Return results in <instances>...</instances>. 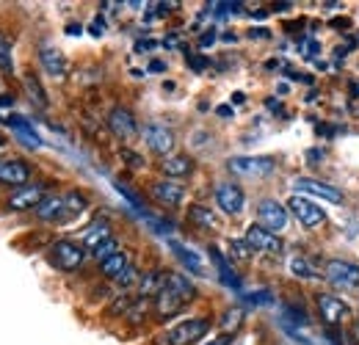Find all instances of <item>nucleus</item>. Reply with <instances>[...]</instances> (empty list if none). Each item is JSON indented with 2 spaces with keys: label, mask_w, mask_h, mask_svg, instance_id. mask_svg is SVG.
<instances>
[{
  "label": "nucleus",
  "mask_w": 359,
  "mask_h": 345,
  "mask_svg": "<svg viewBox=\"0 0 359 345\" xmlns=\"http://www.w3.org/2000/svg\"><path fill=\"white\" fill-rule=\"evenodd\" d=\"M45 202V188L42 185H25L20 191H14L8 196V208L11 210H28V208H39Z\"/></svg>",
  "instance_id": "obj_13"
},
{
  "label": "nucleus",
  "mask_w": 359,
  "mask_h": 345,
  "mask_svg": "<svg viewBox=\"0 0 359 345\" xmlns=\"http://www.w3.org/2000/svg\"><path fill=\"white\" fill-rule=\"evenodd\" d=\"M11 102H14V97H0V108L3 105H11Z\"/></svg>",
  "instance_id": "obj_48"
},
{
  "label": "nucleus",
  "mask_w": 359,
  "mask_h": 345,
  "mask_svg": "<svg viewBox=\"0 0 359 345\" xmlns=\"http://www.w3.org/2000/svg\"><path fill=\"white\" fill-rule=\"evenodd\" d=\"M332 25H334L337 31H343V28H348V20H332Z\"/></svg>",
  "instance_id": "obj_43"
},
{
  "label": "nucleus",
  "mask_w": 359,
  "mask_h": 345,
  "mask_svg": "<svg viewBox=\"0 0 359 345\" xmlns=\"http://www.w3.org/2000/svg\"><path fill=\"white\" fill-rule=\"evenodd\" d=\"M39 58H42V67H45L47 72L53 75V78H64V75H67V61H64V55H61L55 47H50V44H42V50H39Z\"/></svg>",
  "instance_id": "obj_17"
},
{
  "label": "nucleus",
  "mask_w": 359,
  "mask_h": 345,
  "mask_svg": "<svg viewBox=\"0 0 359 345\" xmlns=\"http://www.w3.org/2000/svg\"><path fill=\"white\" fill-rule=\"evenodd\" d=\"M172 249H175V255H177L180 259H182V265L188 268V271H194V273H205V265H202V259L196 257L191 249H185V246H180V243H175L172 241Z\"/></svg>",
  "instance_id": "obj_26"
},
{
  "label": "nucleus",
  "mask_w": 359,
  "mask_h": 345,
  "mask_svg": "<svg viewBox=\"0 0 359 345\" xmlns=\"http://www.w3.org/2000/svg\"><path fill=\"white\" fill-rule=\"evenodd\" d=\"M25 86H28V91H31L34 102H36L39 108H45V105H47V97H45V88L39 86V81H36L34 75H28V78H25Z\"/></svg>",
  "instance_id": "obj_27"
},
{
  "label": "nucleus",
  "mask_w": 359,
  "mask_h": 345,
  "mask_svg": "<svg viewBox=\"0 0 359 345\" xmlns=\"http://www.w3.org/2000/svg\"><path fill=\"white\" fill-rule=\"evenodd\" d=\"M318 309H320V318H323L329 326H340V323L348 320V315H351L348 304L334 299V296H320V299H318Z\"/></svg>",
  "instance_id": "obj_12"
},
{
  "label": "nucleus",
  "mask_w": 359,
  "mask_h": 345,
  "mask_svg": "<svg viewBox=\"0 0 359 345\" xmlns=\"http://www.w3.org/2000/svg\"><path fill=\"white\" fill-rule=\"evenodd\" d=\"M152 196L161 202V205H180L182 202V196H185V191H182V185L180 182H155L152 185Z\"/></svg>",
  "instance_id": "obj_18"
},
{
  "label": "nucleus",
  "mask_w": 359,
  "mask_h": 345,
  "mask_svg": "<svg viewBox=\"0 0 359 345\" xmlns=\"http://www.w3.org/2000/svg\"><path fill=\"white\" fill-rule=\"evenodd\" d=\"M216 202L222 205V210L229 213V216H238V213L243 210V205H246L243 191H241L235 182H222V185L216 188Z\"/></svg>",
  "instance_id": "obj_11"
},
{
  "label": "nucleus",
  "mask_w": 359,
  "mask_h": 345,
  "mask_svg": "<svg viewBox=\"0 0 359 345\" xmlns=\"http://www.w3.org/2000/svg\"><path fill=\"white\" fill-rule=\"evenodd\" d=\"M105 241H111V226H108L105 221H94L89 229L83 232V246H89L91 252H94L97 246H102Z\"/></svg>",
  "instance_id": "obj_19"
},
{
  "label": "nucleus",
  "mask_w": 359,
  "mask_h": 345,
  "mask_svg": "<svg viewBox=\"0 0 359 345\" xmlns=\"http://www.w3.org/2000/svg\"><path fill=\"white\" fill-rule=\"evenodd\" d=\"M273 158H232L226 163V169L238 177H269L273 172Z\"/></svg>",
  "instance_id": "obj_6"
},
{
  "label": "nucleus",
  "mask_w": 359,
  "mask_h": 345,
  "mask_svg": "<svg viewBox=\"0 0 359 345\" xmlns=\"http://www.w3.org/2000/svg\"><path fill=\"white\" fill-rule=\"evenodd\" d=\"M307 58H315L318 55V42H307V50H304Z\"/></svg>",
  "instance_id": "obj_39"
},
{
  "label": "nucleus",
  "mask_w": 359,
  "mask_h": 345,
  "mask_svg": "<svg viewBox=\"0 0 359 345\" xmlns=\"http://www.w3.org/2000/svg\"><path fill=\"white\" fill-rule=\"evenodd\" d=\"M208 329H210V320H205V318L182 320V323H177V326L166 334V343L169 345H191V343H196L199 337H205Z\"/></svg>",
  "instance_id": "obj_3"
},
{
  "label": "nucleus",
  "mask_w": 359,
  "mask_h": 345,
  "mask_svg": "<svg viewBox=\"0 0 359 345\" xmlns=\"http://www.w3.org/2000/svg\"><path fill=\"white\" fill-rule=\"evenodd\" d=\"M213 39H216V34L210 31V34H205V36H202V44H210V42H213Z\"/></svg>",
  "instance_id": "obj_46"
},
{
  "label": "nucleus",
  "mask_w": 359,
  "mask_h": 345,
  "mask_svg": "<svg viewBox=\"0 0 359 345\" xmlns=\"http://www.w3.org/2000/svg\"><path fill=\"white\" fill-rule=\"evenodd\" d=\"M243 100H246V97H243V94H241V91H238V94H232V102H235V105H241V102H243Z\"/></svg>",
  "instance_id": "obj_47"
},
{
  "label": "nucleus",
  "mask_w": 359,
  "mask_h": 345,
  "mask_svg": "<svg viewBox=\"0 0 359 345\" xmlns=\"http://www.w3.org/2000/svg\"><path fill=\"white\" fill-rule=\"evenodd\" d=\"M116 191H119V194H122V196H125V199H128V202L133 205L135 210H141V199L135 196V194H133V191H130V188H125L122 182H116Z\"/></svg>",
  "instance_id": "obj_33"
},
{
  "label": "nucleus",
  "mask_w": 359,
  "mask_h": 345,
  "mask_svg": "<svg viewBox=\"0 0 359 345\" xmlns=\"http://www.w3.org/2000/svg\"><path fill=\"white\" fill-rule=\"evenodd\" d=\"M307 158H310V163H318V158H320V149H310V152H307Z\"/></svg>",
  "instance_id": "obj_44"
},
{
  "label": "nucleus",
  "mask_w": 359,
  "mask_h": 345,
  "mask_svg": "<svg viewBox=\"0 0 359 345\" xmlns=\"http://www.w3.org/2000/svg\"><path fill=\"white\" fill-rule=\"evenodd\" d=\"M188 299H194V285L182 273H169L163 290L155 296V309L161 318H169V315L180 312Z\"/></svg>",
  "instance_id": "obj_1"
},
{
  "label": "nucleus",
  "mask_w": 359,
  "mask_h": 345,
  "mask_svg": "<svg viewBox=\"0 0 359 345\" xmlns=\"http://www.w3.org/2000/svg\"><path fill=\"white\" fill-rule=\"evenodd\" d=\"M210 257L216 262V268H219V276H222V282L229 285V288H241V282H238V276L229 271V265H226V259L222 257V252L216 249V246H210Z\"/></svg>",
  "instance_id": "obj_24"
},
{
  "label": "nucleus",
  "mask_w": 359,
  "mask_h": 345,
  "mask_svg": "<svg viewBox=\"0 0 359 345\" xmlns=\"http://www.w3.org/2000/svg\"><path fill=\"white\" fill-rule=\"evenodd\" d=\"M6 122L17 130V135H20V141H22V144H28V147H42V138L36 135V130L31 128V122L17 119V116H6Z\"/></svg>",
  "instance_id": "obj_21"
},
{
  "label": "nucleus",
  "mask_w": 359,
  "mask_h": 345,
  "mask_svg": "<svg viewBox=\"0 0 359 345\" xmlns=\"http://www.w3.org/2000/svg\"><path fill=\"white\" fill-rule=\"evenodd\" d=\"M188 221L196 224L199 229H216V226H219V216H216L210 208H205V205H194V208L188 210Z\"/></svg>",
  "instance_id": "obj_20"
},
{
  "label": "nucleus",
  "mask_w": 359,
  "mask_h": 345,
  "mask_svg": "<svg viewBox=\"0 0 359 345\" xmlns=\"http://www.w3.org/2000/svg\"><path fill=\"white\" fill-rule=\"evenodd\" d=\"M287 208H290V213L296 216V221H302V226H320L326 216H323V210L313 205L310 199H304V196H293L290 202H287Z\"/></svg>",
  "instance_id": "obj_7"
},
{
  "label": "nucleus",
  "mask_w": 359,
  "mask_h": 345,
  "mask_svg": "<svg viewBox=\"0 0 359 345\" xmlns=\"http://www.w3.org/2000/svg\"><path fill=\"white\" fill-rule=\"evenodd\" d=\"M246 302H252V304H271V302H273V296H271V293H266V290H260V293H252V296H246Z\"/></svg>",
  "instance_id": "obj_34"
},
{
  "label": "nucleus",
  "mask_w": 359,
  "mask_h": 345,
  "mask_svg": "<svg viewBox=\"0 0 359 345\" xmlns=\"http://www.w3.org/2000/svg\"><path fill=\"white\" fill-rule=\"evenodd\" d=\"M149 69H152V72H163V69H166V64H163V61H152V64H149Z\"/></svg>",
  "instance_id": "obj_41"
},
{
  "label": "nucleus",
  "mask_w": 359,
  "mask_h": 345,
  "mask_svg": "<svg viewBox=\"0 0 359 345\" xmlns=\"http://www.w3.org/2000/svg\"><path fill=\"white\" fill-rule=\"evenodd\" d=\"M36 216L45 218V221H69L75 213L69 210V205H67L64 196H53V199H45V202L36 208Z\"/></svg>",
  "instance_id": "obj_16"
},
{
  "label": "nucleus",
  "mask_w": 359,
  "mask_h": 345,
  "mask_svg": "<svg viewBox=\"0 0 359 345\" xmlns=\"http://www.w3.org/2000/svg\"><path fill=\"white\" fill-rule=\"evenodd\" d=\"M290 271L296 273V276H313V271H310V262L302 257H293L290 259Z\"/></svg>",
  "instance_id": "obj_31"
},
{
  "label": "nucleus",
  "mask_w": 359,
  "mask_h": 345,
  "mask_svg": "<svg viewBox=\"0 0 359 345\" xmlns=\"http://www.w3.org/2000/svg\"><path fill=\"white\" fill-rule=\"evenodd\" d=\"M216 114H219V116H224V119H229V116H232V108H229V105H219V111H216Z\"/></svg>",
  "instance_id": "obj_40"
},
{
  "label": "nucleus",
  "mask_w": 359,
  "mask_h": 345,
  "mask_svg": "<svg viewBox=\"0 0 359 345\" xmlns=\"http://www.w3.org/2000/svg\"><path fill=\"white\" fill-rule=\"evenodd\" d=\"M144 141L158 155H169L175 149V135H172V130L163 128V125H147L144 128Z\"/></svg>",
  "instance_id": "obj_10"
},
{
  "label": "nucleus",
  "mask_w": 359,
  "mask_h": 345,
  "mask_svg": "<svg viewBox=\"0 0 359 345\" xmlns=\"http://www.w3.org/2000/svg\"><path fill=\"white\" fill-rule=\"evenodd\" d=\"M11 67H14V64H11V47L0 36V69H3V72H11Z\"/></svg>",
  "instance_id": "obj_30"
},
{
  "label": "nucleus",
  "mask_w": 359,
  "mask_h": 345,
  "mask_svg": "<svg viewBox=\"0 0 359 345\" xmlns=\"http://www.w3.org/2000/svg\"><path fill=\"white\" fill-rule=\"evenodd\" d=\"M166 285V276L161 271H149L144 279H141V296H158Z\"/></svg>",
  "instance_id": "obj_23"
},
{
  "label": "nucleus",
  "mask_w": 359,
  "mask_h": 345,
  "mask_svg": "<svg viewBox=\"0 0 359 345\" xmlns=\"http://www.w3.org/2000/svg\"><path fill=\"white\" fill-rule=\"evenodd\" d=\"M208 345H229V337H222V340H213V343H208Z\"/></svg>",
  "instance_id": "obj_49"
},
{
  "label": "nucleus",
  "mask_w": 359,
  "mask_h": 345,
  "mask_svg": "<svg viewBox=\"0 0 359 345\" xmlns=\"http://www.w3.org/2000/svg\"><path fill=\"white\" fill-rule=\"evenodd\" d=\"M147 47H155V42H152V39H147V42H138V44H135V50H138V53H144Z\"/></svg>",
  "instance_id": "obj_42"
},
{
  "label": "nucleus",
  "mask_w": 359,
  "mask_h": 345,
  "mask_svg": "<svg viewBox=\"0 0 359 345\" xmlns=\"http://www.w3.org/2000/svg\"><path fill=\"white\" fill-rule=\"evenodd\" d=\"M252 252H255V249H252L246 241H229V255H232V257L249 259L252 257Z\"/></svg>",
  "instance_id": "obj_28"
},
{
  "label": "nucleus",
  "mask_w": 359,
  "mask_h": 345,
  "mask_svg": "<svg viewBox=\"0 0 359 345\" xmlns=\"http://www.w3.org/2000/svg\"><path fill=\"white\" fill-rule=\"evenodd\" d=\"M28 180H31V169L22 161H0V182L25 188Z\"/></svg>",
  "instance_id": "obj_15"
},
{
  "label": "nucleus",
  "mask_w": 359,
  "mask_h": 345,
  "mask_svg": "<svg viewBox=\"0 0 359 345\" xmlns=\"http://www.w3.org/2000/svg\"><path fill=\"white\" fill-rule=\"evenodd\" d=\"M241 320H243V312L241 309H229L224 315V329H238Z\"/></svg>",
  "instance_id": "obj_32"
},
{
  "label": "nucleus",
  "mask_w": 359,
  "mask_h": 345,
  "mask_svg": "<svg viewBox=\"0 0 359 345\" xmlns=\"http://www.w3.org/2000/svg\"><path fill=\"white\" fill-rule=\"evenodd\" d=\"M326 279L337 290H354V288H359V265L346 262V259H332L326 265Z\"/></svg>",
  "instance_id": "obj_4"
},
{
  "label": "nucleus",
  "mask_w": 359,
  "mask_h": 345,
  "mask_svg": "<svg viewBox=\"0 0 359 345\" xmlns=\"http://www.w3.org/2000/svg\"><path fill=\"white\" fill-rule=\"evenodd\" d=\"M163 172L169 177H185V174L194 172V161L188 155H175V158H166L163 161Z\"/></svg>",
  "instance_id": "obj_22"
},
{
  "label": "nucleus",
  "mask_w": 359,
  "mask_h": 345,
  "mask_svg": "<svg viewBox=\"0 0 359 345\" xmlns=\"http://www.w3.org/2000/svg\"><path fill=\"white\" fill-rule=\"evenodd\" d=\"M108 128H111V133L116 138H122V141H130V138H135V133H138L133 114L128 108H114L111 116H108Z\"/></svg>",
  "instance_id": "obj_14"
},
{
  "label": "nucleus",
  "mask_w": 359,
  "mask_h": 345,
  "mask_svg": "<svg viewBox=\"0 0 359 345\" xmlns=\"http://www.w3.org/2000/svg\"><path fill=\"white\" fill-rule=\"evenodd\" d=\"M102 31H105V22H102V20H94V22H91V34H94V36H102Z\"/></svg>",
  "instance_id": "obj_38"
},
{
  "label": "nucleus",
  "mask_w": 359,
  "mask_h": 345,
  "mask_svg": "<svg viewBox=\"0 0 359 345\" xmlns=\"http://www.w3.org/2000/svg\"><path fill=\"white\" fill-rule=\"evenodd\" d=\"M116 249H119V243H116V241L111 238V241H105L102 246H97V249H94V257H97V259H102V262H105V259H108V257H114V255H119Z\"/></svg>",
  "instance_id": "obj_29"
},
{
  "label": "nucleus",
  "mask_w": 359,
  "mask_h": 345,
  "mask_svg": "<svg viewBox=\"0 0 359 345\" xmlns=\"http://www.w3.org/2000/svg\"><path fill=\"white\" fill-rule=\"evenodd\" d=\"M246 243H249L252 249L269 252V255H279V252H282V241H279L273 232H269L266 226H257V224L246 229Z\"/></svg>",
  "instance_id": "obj_9"
},
{
  "label": "nucleus",
  "mask_w": 359,
  "mask_h": 345,
  "mask_svg": "<svg viewBox=\"0 0 359 345\" xmlns=\"http://www.w3.org/2000/svg\"><path fill=\"white\" fill-rule=\"evenodd\" d=\"M188 64H191L194 69H205V67H208V58H202V55H188Z\"/></svg>",
  "instance_id": "obj_36"
},
{
  "label": "nucleus",
  "mask_w": 359,
  "mask_h": 345,
  "mask_svg": "<svg viewBox=\"0 0 359 345\" xmlns=\"http://www.w3.org/2000/svg\"><path fill=\"white\" fill-rule=\"evenodd\" d=\"M67 34H69V36H78V34H81V25H69Z\"/></svg>",
  "instance_id": "obj_45"
},
{
  "label": "nucleus",
  "mask_w": 359,
  "mask_h": 345,
  "mask_svg": "<svg viewBox=\"0 0 359 345\" xmlns=\"http://www.w3.org/2000/svg\"><path fill=\"white\" fill-rule=\"evenodd\" d=\"M122 158H125V161H128V166H133V169H141V166H144V161H141L135 152H128V149H125V152H122Z\"/></svg>",
  "instance_id": "obj_35"
},
{
  "label": "nucleus",
  "mask_w": 359,
  "mask_h": 345,
  "mask_svg": "<svg viewBox=\"0 0 359 345\" xmlns=\"http://www.w3.org/2000/svg\"><path fill=\"white\" fill-rule=\"evenodd\" d=\"M293 191H296V196H299V194H310V196H318V199H323V202H329V205H340V202H343V194H340L337 188H332L329 182L313 180V177H299V180H293Z\"/></svg>",
  "instance_id": "obj_5"
},
{
  "label": "nucleus",
  "mask_w": 359,
  "mask_h": 345,
  "mask_svg": "<svg viewBox=\"0 0 359 345\" xmlns=\"http://www.w3.org/2000/svg\"><path fill=\"white\" fill-rule=\"evenodd\" d=\"M86 257V252L81 249V243H72V241H58L50 246V262L61 271H75L81 268V262Z\"/></svg>",
  "instance_id": "obj_2"
},
{
  "label": "nucleus",
  "mask_w": 359,
  "mask_h": 345,
  "mask_svg": "<svg viewBox=\"0 0 359 345\" xmlns=\"http://www.w3.org/2000/svg\"><path fill=\"white\" fill-rule=\"evenodd\" d=\"M130 268V262H128V257L119 252V255H114V257H108L105 262H102V273L105 276H111V279H119L125 271Z\"/></svg>",
  "instance_id": "obj_25"
},
{
  "label": "nucleus",
  "mask_w": 359,
  "mask_h": 345,
  "mask_svg": "<svg viewBox=\"0 0 359 345\" xmlns=\"http://www.w3.org/2000/svg\"><path fill=\"white\" fill-rule=\"evenodd\" d=\"M257 213H260L263 226H266L269 232H273V235L287 226V210H285L279 202H273V199H263L260 208H257Z\"/></svg>",
  "instance_id": "obj_8"
},
{
  "label": "nucleus",
  "mask_w": 359,
  "mask_h": 345,
  "mask_svg": "<svg viewBox=\"0 0 359 345\" xmlns=\"http://www.w3.org/2000/svg\"><path fill=\"white\" fill-rule=\"evenodd\" d=\"M133 279H135V271H133V268H128V271H125V273H122L116 282H119V285H130Z\"/></svg>",
  "instance_id": "obj_37"
},
{
  "label": "nucleus",
  "mask_w": 359,
  "mask_h": 345,
  "mask_svg": "<svg viewBox=\"0 0 359 345\" xmlns=\"http://www.w3.org/2000/svg\"><path fill=\"white\" fill-rule=\"evenodd\" d=\"M354 94H359V81L354 83Z\"/></svg>",
  "instance_id": "obj_50"
},
{
  "label": "nucleus",
  "mask_w": 359,
  "mask_h": 345,
  "mask_svg": "<svg viewBox=\"0 0 359 345\" xmlns=\"http://www.w3.org/2000/svg\"><path fill=\"white\" fill-rule=\"evenodd\" d=\"M0 144H3V138H0Z\"/></svg>",
  "instance_id": "obj_51"
}]
</instances>
